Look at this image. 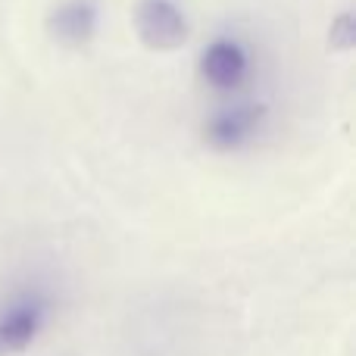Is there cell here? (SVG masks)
<instances>
[{"label": "cell", "instance_id": "4", "mask_svg": "<svg viewBox=\"0 0 356 356\" xmlns=\"http://www.w3.org/2000/svg\"><path fill=\"white\" fill-rule=\"evenodd\" d=\"M100 22L97 0H60L47 13V35L63 47H85Z\"/></svg>", "mask_w": 356, "mask_h": 356}, {"label": "cell", "instance_id": "2", "mask_svg": "<svg viewBox=\"0 0 356 356\" xmlns=\"http://www.w3.org/2000/svg\"><path fill=\"white\" fill-rule=\"evenodd\" d=\"M135 31L144 47L175 50L188 38V16L175 0H138Z\"/></svg>", "mask_w": 356, "mask_h": 356}, {"label": "cell", "instance_id": "1", "mask_svg": "<svg viewBox=\"0 0 356 356\" xmlns=\"http://www.w3.org/2000/svg\"><path fill=\"white\" fill-rule=\"evenodd\" d=\"M266 125V106L253 104V100H238L222 110H216L203 125V138L209 147L216 150H238L247 147L259 129Z\"/></svg>", "mask_w": 356, "mask_h": 356}, {"label": "cell", "instance_id": "3", "mask_svg": "<svg viewBox=\"0 0 356 356\" xmlns=\"http://www.w3.org/2000/svg\"><path fill=\"white\" fill-rule=\"evenodd\" d=\"M200 72L219 91H238L250 72V56L238 38H216L200 54Z\"/></svg>", "mask_w": 356, "mask_h": 356}, {"label": "cell", "instance_id": "5", "mask_svg": "<svg viewBox=\"0 0 356 356\" xmlns=\"http://www.w3.org/2000/svg\"><path fill=\"white\" fill-rule=\"evenodd\" d=\"M44 316H47V307L38 297H25V300L10 303L0 313V356L22 353L35 341V334L41 332Z\"/></svg>", "mask_w": 356, "mask_h": 356}, {"label": "cell", "instance_id": "6", "mask_svg": "<svg viewBox=\"0 0 356 356\" xmlns=\"http://www.w3.org/2000/svg\"><path fill=\"white\" fill-rule=\"evenodd\" d=\"M328 44L338 50H347L353 44V16L350 13H341L332 22V31H328Z\"/></svg>", "mask_w": 356, "mask_h": 356}]
</instances>
